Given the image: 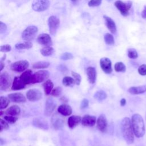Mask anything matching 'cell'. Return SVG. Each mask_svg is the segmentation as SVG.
Masks as SVG:
<instances>
[{"instance_id":"17","label":"cell","mask_w":146,"mask_h":146,"mask_svg":"<svg viewBox=\"0 0 146 146\" xmlns=\"http://www.w3.org/2000/svg\"><path fill=\"white\" fill-rule=\"evenodd\" d=\"M96 118L95 116L86 115L82 117L81 123L85 127H93L96 124Z\"/></svg>"},{"instance_id":"11","label":"cell","mask_w":146,"mask_h":146,"mask_svg":"<svg viewBox=\"0 0 146 146\" xmlns=\"http://www.w3.org/2000/svg\"><path fill=\"white\" fill-rule=\"evenodd\" d=\"M42 92L38 89H30L26 92V98L30 102L38 101L42 99Z\"/></svg>"},{"instance_id":"9","label":"cell","mask_w":146,"mask_h":146,"mask_svg":"<svg viewBox=\"0 0 146 146\" xmlns=\"http://www.w3.org/2000/svg\"><path fill=\"white\" fill-rule=\"evenodd\" d=\"M59 24L60 20L58 18L54 15H52L49 17L48 19V25L49 27V31L51 35H55L59 26Z\"/></svg>"},{"instance_id":"12","label":"cell","mask_w":146,"mask_h":146,"mask_svg":"<svg viewBox=\"0 0 146 146\" xmlns=\"http://www.w3.org/2000/svg\"><path fill=\"white\" fill-rule=\"evenodd\" d=\"M56 103L54 100L52 98H47L45 103L44 115L46 116H50L54 111Z\"/></svg>"},{"instance_id":"26","label":"cell","mask_w":146,"mask_h":146,"mask_svg":"<svg viewBox=\"0 0 146 146\" xmlns=\"http://www.w3.org/2000/svg\"><path fill=\"white\" fill-rule=\"evenodd\" d=\"M21 113V108L17 105H13L8 108L6 111L5 113L7 115L17 116Z\"/></svg>"},{"instance_id":"21","label":"cell","mask_w":146,"mask_h":146,"mask_svg":"<svg viewBox=\"0 0 146 146\" xmlns=\"http://www.w3.org/2000/svg\"><path fill=\"white\" fill-rule=\"evenodd\" d=\"M33 72L31 70H26L24 72L22 73L21 76H19L22 82L26 84H31L32 77H33Z\"/></svg>"},{"instance_id":"3","label":"cell","mask_w":146,"mask_h":146,"mask_svg":"<svg viewBox=\"0 0 146 146\" xmlns=\"http://www.w3.org/2000/svg\"><path fill=\"white\" fill-rule=\"evenodd\" d=\"M132 5V2L131 1L123 2L120 0H117L115 2V7L124 17H127L129 15V11L131 8Z\"/></svg>"},{"instance_id":"2","label":"cell","mask_w":146,"mask_h":146,"mask_svg":"<svg viewBox=\"0 0 146 146\" xmlns=\"http://www.w3.org/2000/svg\"><path fill=\"white\" fill-rule=\"evenodd\" d=\"M131 123L135 136L137 137H143L145 134V128L142 116L138 113L133 115L131 118Z\"/></svg>"},{"instance_id":"45","label":"cell","mask_w":146,"mask_h":146,"mask_svg":"<svg viewBox=\"0 0 146 146\" xmlns=\"http://www.w3.org/2000/svg\"><path fill=\"white\" fill-rule=\"evenodd\" d=\"M11 50V47L9 44H5V45H2L0 47V51L1 52H9Z\"/></svg>"},{"instance_id":"49","label":"cell","mask_w":146,"mask_h":146,"mask_svg":"<svg viewBox=\"0 0 146 146\" xmlns=\"http://www.w3.org/2000/svg\"><path fill=\"white\" fill-rule=\"evenodd\" d=\"M120 106H122V107L124 106L125 105V104H126V100H125V99L122 98L120 100Z\"/></svg>"},{"instance_id":"6","label":"cell","mask_w":146,"mask_h":146,"mask_svg":"<svg viewBox=\"0 0 146 146\" xmlns=\"http://www.w3.org/2000/svg\"><path fill=\"white\" fill-rule=\"evenodd\" d=\"M50 73L47 70L38 71L33 75L31 84L41 83L46 81L49 77Z\"/></svg>"},{"instance_id":"4","label":"cell","mask_w":146,"mask_h":146,"mask_svg":"<svg viewBox=\"0 0 146 146\" xmlns=\"http://www.w3.org/2000/svg\"><path fill=\"white\" fill-rule=\"evenodd\" d=\"M38 31V28L36 26H29L22 32V38L25 41H31L35 38Z\"/></svg>"},{"instance_id":"54","label":"cell","mask_w":146,"mask_h":146,"mask_svg":"<svg viewBox=\"0 0 146 146\" xmlns=\"http://www.w3.org/2000/svg\"><path fill=\"white\" fill-rule=\"evenodd\" d=\"M71 1H72V2H75V1H76V0H71Z\"/></svg>"},{"instance_id":"44","label":"cell","mask_w":146,"mask_h":146,"mask_svg":"<svg viewBox=\"0 0 146 146\" xmlns=\"http://www.w3.org/2000/svg\"><path fill=\"white\" fill-rule=\"evenodd\" d=\"M88 105H89L88 100L86 99V98H84L81 101V103H80V108L82 109V110L85 109V108H86L88 107Z\"/></svg>"},{"instance_id":"10","label":"cell","mask_w":146,"mask_h":146,"mask_svg":"<svg viewBox=\"0 0 146 146\" xmlns=\"http://www.w3.org/2000/svg\"><path fill=\"white\" fill-rule=\"evenodd\" d=\"M51 124L54 128L56 130L61 129L64 124V120L59 113L54 114L51 117Z\"/></svg>"},{"instance_id":"38","label":"cell","mask_w":146,"mask_h":146,"mask_svg":"<svg viewBox=\"0 0 146 146\" xmlns=\"http://www.w3.org/2000/svg\"><path fill=\"white\" fill-rule=\"evenodd\" d=\"M3 118H4V120H5L7 123L10 124L15 123L18 120L17 116H11V115H6L4 116Z\"/></svg>"},{"instance_id":"30","label":"cell","mask_w":146,"mask_h":146,"mask_svg":"<svg viewBox=\"0 0 146 146\" xmlns=\"http://www.w3.org/2000/svg\"><path fill=\"white\" fill-rule=\"evenodd\" d=\"M50 66V63L46 61H39L33 63V68L34 69H41L47 68Z\"/></svg>"},{"instance_id":"27","label":"cell","mask_w":146,"mask_h":146,"mask_svg":"<svg viewBox=\"0 0 146 146\" xmlns=\"http://www.w3.org/2000/svg\"><path fill=\"white\" fill-rule=\"evenodd\" d=\"M43 87L45 95H48L51 94V92L53 89L54 83L50 79H47L43 83Z\"/></svg>"},{"instance_id":"7","label":"cell","mask_w":146,"mask_h":146,"mask_svg":"<svg viewBox=\"0 0 146 146\" xmlns=\"http://www.w3.org/2000/svg\"><path fill=\"white\" fill-rule=\"evenodd\" d=\"M29 66V63L26 60L15 62L10 65V69L17 72H22L26 71Z\"/></svg>"},{"instance_id":"8","label":"cell","mask_w":146,"mask_h":146,"mask_svg":"<svg viewBox=\"0 0 146 146\" xmlns=\"http://www.w3.org/2000/svg\"><path fill=\"white\" fill-rule=\"evenodd\" d=\"M11 84V78L7 72H3L0 75V89L6 91L9 89Z\"/></svg>"},{"instance_id":"36","label":"cell","mask_w":146,"mask_h":146,"mask_svg":"<svg viewBox=\"0 0 146 146\" xmlns=\"http://www.w3.org/2000/svg\"><path fill=\"white\" fill-rule=\"evenodd\" d=\"M127 55L130 59H136L138 57V54L137 51L133 48H130L128 49Z\"/></svg>"},{"instance_id":"1","label":"cell","mask_w":146,"mask_h":146,"mask_svg":"<svg viewBox=\"0 0 146 146\" xmlns=\"http://www.w3.org/2000/svg\"><path fill=\"white\" fill-rule=\"evenodd\" d=\"M122 136L128 144H131L134 141V132L131 120L128 117L123 118L120 124Z\"/></svg>"},{"instance_id":"20","label":"cell","mask_w":146,"mask_h":146,"mask_svg":"<svg viewBox=\"0 0 146 146\" xmlns=\"http://www.w3.org/2000/svg\"><path fill=\"white\" fill-rule=\"evenodd\" d=\"M86 74L88 82L91 84H94L96 79V71L93 67H88L86 69Z\"/></svg>"},{"instance_id":"15","label":"cell","mask_w":146,"mask_h":146,"mask_svg":"<svg viewBox=\"0 0 146 146\" xmlns=\"http://www.w3.org/2000/svg\"><path fill=\"white\" fill-rule=\"evenodd\" d=\"M33 125L39 129L47 130L48 129V124L46 120L43 117H35L33 120Z\"/></svg>"},{"instance_id":"14","label":"cell","mask_w":146,"mask_h":146,"mask_svg":"<svg viewBox=\"0 0 146 146\" xmlns=\"http://www.w3.org/2000/svg\"><path fill=\"white\" fill-rule=\"evenodd\" d=\"M36 40L38 43L45 46H51L52 44V39L48 34H39L36 38Z\"/></svg>"},{"instance_id":"5","label":"cell","mask_w":146,"mask_h":146,"mask_svg":"<svg viewBox=\"0 0 146 146\" xmlns=\"http://www.w3.org/2000/svg\"><path fill=\"white\" fill-rule=\"evenodd\" d=\"M49 6V0H33L31 4L32 9L37 12H41L47 10Z\"/></svg>"},{"instance_id":"33","label":"cell","mask_w":146,"mask_h":146,"mask_svg":"<svg viewBox=\"0 0 146 146\" xmlns=\"http://www.w3.org/2000/svg\"><path fill=\"white\" fill-rule=\"evenodd\" d=\"M10 99L9 98L1 96L0 97V109L1 110L6 108L10 104Z\"/></svg>"},{"instance_id":"16","label":"cell","mask_w":146,"mask_h":146,"mask_svg":"<svg viewBox=\"0 0 146 146\" xmlns=\"http://www.w3.org/2000/svg\"><path fill=\"white\" fill-rule=\"evenodd\" d=\"M97 127L102 132H105L107 128L108 122L106 116L103 114L100 115L96 121Z\"/></svg>"},{"instance_id":"46","label":"cell","mask_w":146,"mask_h":146,"mask_svg":"<svg viewBox=\"0 0 146 146\" xmlns=\"http://www.w3.org/2000/svg\"><path fill=\"white\" fill-rule=\"evenodd\" d=\"M58 70L60 71L63 74H67L68 71V68H67V67L65 66V65H63V64H60L58 66Z\"/></svg>"},{"instance_id":"19","label":"cell","mask_w":146,"mask_h":146,"mask_svg":"<svg viewBox=\"0 0 146 146\" xmlns=\"http://www.w3.org/2000/svg\"><path fill=\"white\" fill-rule=\"evenodd\" d=\"M103 18L105 20L106 25L107 29L110 30V31L113 34L116 33L117 31V29H116L115 22L113 21V20L111 18L106 15H104Z\"/></svg>"},{"instance_id":"48","label":"cell","mask_w":146,"mask_h":146,"mask_svg":"<svg viewBox=\"0 0 146 146\" xmlns=\"http://www.w3.org/2000/svg\"><path fill=\"white\" fill-rule=\"evenodd\" d=\"M141 17L144 19H146V6H145L144 7V9L143 10V11H141Z\"/></svg>"},{"instance_id":"43","label":"cell","mask_w":146,"mask_h":146,"mask_svg":"<svg viewBox=\"0 0 146 146\" xmlns=\"http://www.w3.org/2000/svg\"><path fill=\"white\" fill-rule=\"evenodd\" d=\"M138 72L142 76L146 75V64H143L140 65L138 68Z\"/></svg>"},{"instance_id":"42","label":"cell","mask_w":146,"mask_h":146,"mask_svg":"<svg viewBox=\"0 0 146 146\" xmlns=\"http://www.w3.org/2000/svg\"><path fill=\"white\" fill-rule=\"evenodd\" d=\"M102 0H90L88 3V5L90 7H97L101 5Z\"/></svg>"},{"instance_id":"13","label":"cell","mask_w":146,"mask_h":146,"mask_svg":"<svg viewBox=\"0 0 146 146\" xmlns=\"http://www.w3.org/2000/svg\"><path fill=\"white\" fill-rule=\"evenodd\" d=\"M100 66L104 73L110 74L112 72V62L109 58L107 57L102 58L100 60Z\"/></svg>"},{"instance_id":"40","label":"cell","mask_w":146,"mask_h":146,"mask_svg":"<svg viewBox=\"0 0 146 146\" xmlns=\"http://www.w3.org/2000/svg\"><path fill=\"white\" fill-rule=\"evenodd\" d=\"M0 132H1L3 129H7L9 128V125L8 123L5 120H3L2 119H0Z\"/></svg>"},{"instance_id":"39","label":"cell","mask_w":146,"mask_h":146,"mask_svg":"<svg viewBox=\"0 0 146 146\" xmlns=\"http://www.w3.org/2000/svg\"><path fill=\"white\" fill-rule=\"evenodd\" d=\"M71 75H72V77L74 78V79H75V84L76 85H79L80 84L81 80H82L80 75L79 74H78L74 71H71Z\"/></svg>"},{"instance_id":"22","label":"cell","mask_w":146,"mask_h":146,"mask_svg":"<svg viewBox=\"0 0 146 146\" xmlns=\"http://www.w3.org/2000/svg\"><path fill=\"white\" fill-rule=\"evenodd\" d=\"M82 117L78 115H72L68 117L67 124L70 128L73 129L76 127L82 121Z\"/></svg>"},{"instance_id":"34","label":"cell","mask_w":146,"mask_h":146,"mask_svg":"<svg viewBox=\"0 0 146 146\" xmlns=\"http://www.w3.org/2000/svg\"><path fill=\"white\" fill-rule=\"evenodd\" d=\"M114 69L116 72H124L126 71V67L123 62H119L115 63L114 66Z\"/></svg>"},{"instance_id":"41","label":"cell","mask_w":146,"mask_h":146,"mask_svg":"<svg viewBox=\"0 0 146 146\" xmlns=\"http://www.w3.org/2000/svg\"><path fill=\"white\" fill-rule=\"evenodd\" d=\"M60 59L62 60H69V59H71L74 58V56L72 55V54L70 52H66L63 54H62L60 56Z\"/></svg>"},{"instance_id":"28","label":"cell","mask_w":146,"mask_h":146,"mask_svg":"<svg viewBox=\"0 0 146 146\" xmlns=\"http://www.w3.org/2000/svg\"><path fill=\"white\" fill-rule=\"evenodd\" d=\"M107 97V95L105 91L102 90L97 91L94 95V98L99 102H102L106 99Z\"/></svg>"},{"instance_id":"35","label":"cell","mask_w":146,"mask_h":146,"mask_svg":"<svg viewBox=\"0 0 146 146\" xmlns=\"http://www.w3.org/2000/svg\"><path fill=\"white\" fill-rule=\"evenodd\" d=\"M104 40L106 44L108 45H113L115 43L113 36L110 33H106L104 36Z\"/></svg>"},{"instance_id":"18","label":"cell","mask_w":146,"mask_h":146,"mask_svg":"<svg viewBox=\"0 0 146 146\" xmlns=\"http://www.w3.org/2000/svg\"><path fill=\"white\" fill-rule=\"evenodd\" d=\"M7 96L11 101L14 103H25L27 98L22 94L19 92L10 94Z\"/></svg>"},{"instance_id":"53","label":"cell","mask_w":146,"mask_h":146,"mask_svg":"<svg viewBox=\"0 0 146 146\" xmlns=\"http://www.w3.org/2000/svg\"><path fill=\"white\" fill-rule=\"evenodd\" d=\"M6 55L5 54L3 56V57L1 58V60H2V61H3L5 59H6Z\"/></svg>"},{"instance_id":"25","label":"cell","mask_w":146,"mask_h":146,"mask_svg":"<svg viewBox=\"0 0 146 146\" xmlns=\"http://www.w3.org/2000/svg\"><path fill=\"white\" fill-rule=\"evenodd\" d=\"M128 92L132 95L143 94L146 92V85L131 87L128 89Z\"/></svg>"},{"instance_id":"50","label":"cell","mask_w":146,"mask_h":146,"mask_svg":"<svg viewBox=\"0 0 146 146\" xmlns=\"http://www.w3.org/2000/svg\"><path fill=\"white\" fill-rule=\"evenodd\" d=\"M60 100L63 103H67L68 102V98H67L66 96H63L60 98Z\"/></svg>"},{"instance_id":"23","label":"cell","mask_w":146,"mask_h":146,"mask_svg":"<svg viewBox=\"0 0 146 146\" xmlns=\"http://www.w3.org/2000/svg\"><path fill=\"white\" fill-rule=\"evenodd\" d=\"M58 112L62 116H70L72 113V108L70 106L67 104H63L59 106L58 108Z\"/></svg>"},{"instance_id":"29","label":"cell","mask_w":146,"mask_h":146,"mask_svg":"<svg viewBox=\"0 0 146 146\" xmlns=\"http://www.w3.org/2000/svg\"><path fill=\"white\" fill-rule=\"evenodd\" d=\"M33 47V44L30 41H26L24 43H17L15 45V47L17 50L23 49H30Z\"/></svg>"},{"instance_id":"55","label":"cell","mask_w":146,"mask_h":146,"mask_svg":"<svg viewBox=\"0 0 146 146\" xmlns=\"http://www.w3.org/2000/svg\"><path fill=\"white\" fill-rule=\"evenodd\" d=\"M145 119H146V115H145Z\"/></svg>"},{"instance_id":"52","label":"cell","mask_w":146,"mask_h":146,"mask_svg":"<svg viewBox=\"0 0 146 146\" xmlns=\"http://www.w3.org/2000/svg\"><path fill=\"white\" fill-rule=\"evenodd\" d=\"M0 144H1V146H2L3 144H5V142L3 143V139H2V138H1V139H0Z\"/></svg>"},{"instance_id":"47","label":"cell","mask_w":146,"mask_h":146,"mask_svg":"<svg viewBox=\"0 0 146 146\" xmlns=\"http://www.w3.org/2000/svg\"><path fill=\"white\" fill-rule=\"evenodd\" d=\"M7 30V26L2 22H0V33L3 34Z\"/></svg>"},{"instance_id":"31","label":"cell","mask_w":146,"mask_h":146,"mask_svg":"<svg viewBox=\"0 0 146 146\" xmlns=\"http://www.w3.org/2000/svg\"><path fill=\"white\" fill-rule=\"evenodd\" d=\"M54 52V49L51 46H45L40 50V53L43 56H48L51 55Z\"/></svg>"},{"instance_id":"24","label":"cell","mask_w":146,"mask_h":146,"mask_svg":"<svg viewBox=\"0 0 146 146\" xmlns=\"http://www.w3.org/2000/svg\"><path fill=\"white\" fill-rule=\"evenodd\" d=\"M26 86V85L22 82L20 77L16 76L13 80L11 88L12 90H19L25 88Z\"/></svg>"},{"instance_id":"32","label":"cell","mask_w":146,"mask_h":146,"mask_svg":"<svg viewBox=\"0 0 146 146\" xmlns=\"http://www.w3.org/2000/svg\"><path fill=\"white\" fill-rule=\"evenodd\" d=\"M62 83L66 87H70L72 86L75 83V81L74 78L66 76L63 78Z\"/></svg>"},{"instance_id":"51","label":"cell","mask_w":146,"mask_h":146,"mask_svg":"<svg viewBox=\"0 0 146 146\" xmlns=\"http://www.w3.org/2000/svg\"><path fill=\"white\" fill-rule=\"evenodd\" d=\"M4 67H5V63H3V61L1 60L0 61V71H2Z\"/></svg>"},{"instance_id":"37","label":"cell","mask_w":146,"mask_h":146,"mask_svg":"<svg viewBox=\"0 0 146 146\" xmlns=\"http://www.w3.org/2000/svg\"><path fill=\"white\" fill-rule=\"evenodd\" d=\"M63 91V89L60 86H58L55 87L54 89H52L51 95L54 97H58L59 96Z\"/></svg>"}]
</instances>
